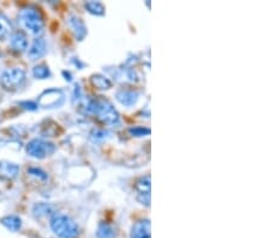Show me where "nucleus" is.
Returning <instances> with one entry per match:
<instances>
[{
    "instance_id": "1",
    "label": "nucleus",
    "mask_w": 270,
    "mask_h": 238,
    "mask_svg": "<svg viewBox=\"0 0 270 238\" xmlns=\"http://www.w3.org/2000/svg\"><path fill=\"white\" fill-rule=\"evenodd\" d=\"M88 107L89 111L96 114L99 119L106 124H117L119 122V114L117 110L107 99L100 97L95 99V100H91Z\"/></svg>"
},
{
    "instance_id": "2",
    "label": "nucleus",
    "mask_w": 270,
    "mask_h": 238,
    "mask_svg": "<svg viewBox=\"0 0 270 238\" xmlns=\"http://www.w3.org/2000/svg\"><path fill=\"white\" fill-rule=\"evenodd\" d=\"M50 224L53 232L60 238H76L80 233L77 224L65 214H54Z\"/></svg>"
},
{
    "instance_id": "3",
    "label": "nucleus",
    "mask_w": 270,
    "mask_h": 238,
    "mask_svg": "<svg viewBox=\"0 0 270 238\" xmlns=\"http://www.w3.org/2000/svg\"><path fill=\"white\" fill-rule=\"evenodd\" d=\"M20 25L32 34H39L43 28V17L40 10L34 6H27L20 10L18 15Z\"/></svg>"
},
{
    "instance_id": "4",
    "label": "nucleus",
    "mask_w": 270,
    "mask_h": 238,
    "mask_svg": "<svg viewBox=\"0 0 270 238\" xmlns=\"http://www.w3.org/2000/svg\"><path fill=\"white\" fill-rule=\"evenodd\" d=\"M26 81V73L19 67H12L4 71L0 77V84L6 90H17Z\"/></svg>"
},
{
    "instance_id": "5",
    "label": "nucleus",
    "mask_w": 270,
    "mask_h": 238,
    "mask_svg": "<svg viewBox=\"0 0 270 238\" xmlns=\"http://www.w3.org/2000/svg\"><path fill=\"white\" fill-rule=\"evenodd\" d=\"M54 152H56V146L41 138H34L27 146V153L36 159H43L53 154Z\"/></svg>"
},
{
    "instance_id": "6",
    "label": "nucleus",
    "mask_w": 270,
    "mask_h": 238,
    "mask_svg": "<svg viewBox=\"0 0 270 238\" xmlns=\"http://www.w3.org/2000/svg\"><path fill=\"white\" fill-rule=\"evenodd\" d=\"M64 100V94L60 90L57 89H51L44 91L39 99V103L41 106L44 107H56L63 103Z\"/></svg>"
},
{
    "instance_id": "7",
    "label": "nucleus",
    "mask_w": 270,
    "mask_h": 238,
    "mask_svg": "<svg viewBox=\"0 0 270 238\" xmlns=\"http://www.w3.org/2000/svg\"><path fill=\"white\" fill-rule=\"evenodd\" d=\"M138 192V201L146 207L150 206V176L141 177L136 183Z\"/></svg>"
},
{
    "instance_id": "8",
    "label": "nucleus",
    "mask_w": 270,
    "mask_h": 238,
    "mask_svg": "<svg viewBox=\"0 0 270 238\" xmlns=\"http://www.w3.org/2000/svg\"><path fill=\"white\" fill-rule=\"evenodd\" d=\"M131 238H152L150 234V222L148 219L139 220L132 226L131 229Z\"/></svg>"
},
{
    "instance_id": "9",
    "label": "nucleus",
    "mask_w": 270,
    "mask_h": 238,
    "mask_svg": "<svg viewBox=\"0 0 270 238\" xmlns=\"http://www.w3.org/2000/svg\"><path fill=\"white\" fill-rule=\"evenodd\" d=\"M46 51H47L46 41H44L43 39H41V37H39V39L34 40L32 46H30V49L28 51V57L32 60H36L42 56H44Z\"/></svg>"
},
{
    "instance_id": "10",
    "label": "nucleus",
    "mask_w": 270,
    "mask_h": 238,
    "mask_svg": "<svg viewBox=\"0 0 270 238\" xmlns=\"http://www.w3.org/2000/svg\"><path fill=\"white\" fill-rule=\"evenodd\" d=\"M10 45L17 52H22L28 47V37L23 32H15L10 36Z\"/></svg>"
},
{
    "instance_id": "11",
    "label": "nucleus",
    "mask_w": 270,
    "mask_h": 238,
    "mask_svg": "<svg viewBox=\"0 0 270 238\" xmlns=\"http://www.w3.org/2000/svg\"><path fill=\"white\" fill-rule=\"evenodd\" d=\"M19 168L9 161H0V177L5 179H13L18 176Z\"/></svg>"
},
{
    "instance_id": "12",
    "label": "nucleus",
    "mask_w": 270,
    "mask_h": 238,
    "mask_svg": "<svg viewBox=\"0 0 270 238\" xmlns=\"http://www.w3.org/2000/svg\"><path fill=\"white\" fill-rule=\"evenodd\" d=\"M117 98L122 105H125V106H132V105L136 104V101H137L138 94L133 90L121 89L117 93Z\"/></svg>"
},
{
    "instance_id": "13",
    "label": "nucleus",
    "mask_w": 270,
    "mask_h": 238,
    "mask_svg": "<svg viewBox=\"0 0 270 238\" xmlns=\"http://www.w3.org/2000/svg\"><path fill=\"white\" fill-rule=\"evenodd\" d=\"M12 23L4 13L0 12V40H6L12 34Z\"/></svg>"
},
{
    "instance_id": "14",
    "label": "nucleus",
    "mask_w": 270,
    "mask_h": 238,
    "mask_svg": "<svg viewBox=\"0 0 270 238\" xmlns=\"http://www.w3.org/2000/svg\"><path fill=\"white\" fill-rule=\"evenodd\" d=\"M0 222H2L6 229L12 231V232H17L20 229V226H22V220L17 216H6Z\"/></svg>"
},
{
    "instance_id": "15",
    "label": "nucleus",
    "mask_w": 270,
    "mask_h": 238,
    "mask_svg": "<svg viewBox=\"0 0 270 238\" xmlns=\"http://www.w3.org/2000/svg\"><path fill=\"white\" fill-rule=\"evenodd\" d=\"M70 25L72 27L73 30H75V34H76L77 39L78 40H82L85 35V33H87V29H85V27L83 25V22L81 21L78 17H71L70 18Z\"/></svg>"
},
{
    "instance_id": "16",
    "label": "nucleus",
    "mask_w": 270,
    "mask_h": 238,
    "mask_svg": "<svg viewBox=\"0 0 270 238\" xmlns=\"http://www.w3.org/2000/svg\"><path fill=\"white\" fill-rule=\"evenodd\" d=\"M97 238H113L115 236V231L113 226L108 225V224L102 223L99 225L96 231Z\"/></svg>"
},
{
    "instance_id": "17",
    "label": "nucleus",
    "mask_w": 270,
    "mask_h": 238,
    "mask_svg": "<svg viewBox=\"0 0 270 238\" xmlns=\"http://www.w3.org/2000/svg\"><path fill=\"white\" fill-rule=\"evenodd\" d=\"M91 83L96 88H99V89H108V88H111L112 86L111 81H109L108 78L101 76V75H94V76L91 77Z\"/></svg>"
},
{
    "instance_id": "18",
    "label": "nucleus",
    "mask_w": 270,
    "mask_h": 238,
    "mask_svg": "<svg viewBox=\"0 0 270 238\" xmlns=\"http://www.w3.org/2000/svg\"><path fill=\"white\" fill-rule=\"evenodd\" d=\"M33 212L36 217H39V218L47 217V216H50V214H52L53 208H52V206L47 205V203H37V205L34 206Z\"/></svg>"
},
{
    "instance_id": "19",
    "label": "nucleus",
    "mask_w": 270,
    "mask_h": 238,
    "mask_svg": "<svg viewBox=\"0 0 270 238\" xmlns=\"http://www.w3.org/2000/svg\"><path fill=\"white\" fill-rule=\"evenodd\" d=\"M33 75L35 78H39V80H44V78L51 76L50 67L47 65H43V64H40V65H36L35 67H34Z\"/></svg>"
},
{
    "instance_id": "20",
    "label": "nucleus",
    "mask_w": 270,
    "mask_h": 238,
    "mask_svg": "<svg viewBox=\"0 0 270 238\" xmlns=\"http://www.w3.org/2000/svg\"><path fill=\"white\" fill-rule=\"evenodd\" d=\"M85 8L88 9V11L90 13H94V15L101 16L105 13V6L99 2H88L85 4Z\"/></svg>"
},
{
    "instance_id": "21",
    "label": "nucleus",
    "mask_w": 270,
    "mask_h": 238,
    "mask_svg": "<svg viewBox=\"0 0 270 238\" xmlns=\"http://www.w3.org/2000/svg\"><path fill=\"white\" fill-rule=\"evenodd\" d=\"M130 134H132L133 136H137V137H141V136L149 135L150 134V129L148 128H142V127H136L130 129Z\"/></svg>"
},
{
    "instance_id": "22",
    "label": "nucleus",
    "mask_w": 270,
    "mask_h": 238,
    "mask_svg": "<svg viewBox=\"0 0 270 238\" xmlns=\"http://www.w3.org/2000/svg\"><path fill=\"white\" fill-rule=\"evenodd\" d=\"M29 173H30V175L35 176V177H39V178H41V179H46L47 178L46 173H44L42 170H40V169H35V168L29 169Z\"/></svg>"
}]
</instances>
